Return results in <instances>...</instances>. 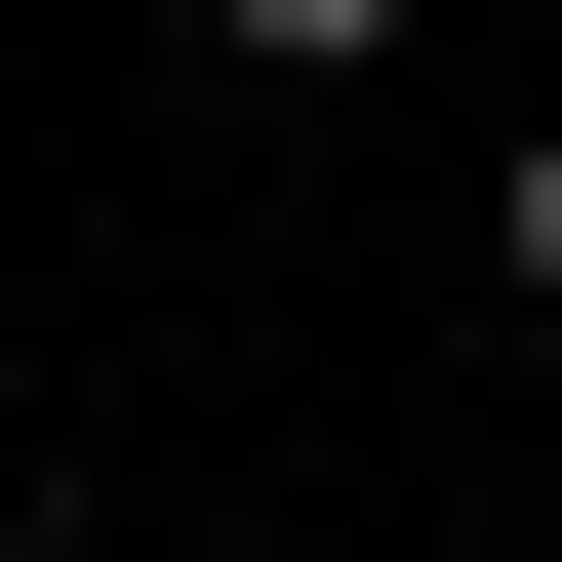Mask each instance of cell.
<instances>
[{
	"mask_svg": "<svg viewBox=\"0 0 562 562\" xmlns=\"http://www.w3.org/2000/svg\"><path fill=\"white\" fill-rule=\"evenodd\" d=\"M402 41H442V0H201V81H241V121H362Z\"/></svg>",
	"mask_w": 562,
	"mask_h": 562,
	"instance_id": "6da1fadb",
	"label": "cell"
},
{
	"mask_svg": "<svg viewBox=\"0 0 562 562\" xmlns=\"http://www.w3.org/2000/svg\"><path fill=\"white\" fill-rule=\"evenodd\" d=\"M482 281H522V322H562V121H522V161H482Z\"/></svg>",
	"mask_w": 562,
	"mask_h": 562,
	"instance_id": "7a4b0ae2",
	"label": "cell"
}]
</instances>
